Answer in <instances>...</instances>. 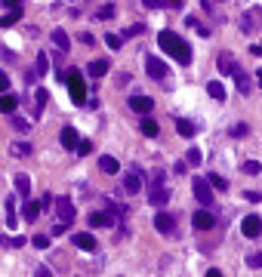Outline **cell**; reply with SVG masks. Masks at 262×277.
<instances>
[{"instance_id":"obj_1","label":"cell","mask_w":262,"mask_h":277,"mask_svg":"<svg viewBox=\"0 0 262 277\" xmlns=\"http://www.w3.org/2000/svg\"><path fill=\"white\" fill-rule=\"evenodd\" d=\"M158 43H161V49L164 52H170L176 62H182V65H188L191 62V46L176 34V31H161L158 34Z\"/></svg>"},{"instance_id":"obj_2","label":"cell","mask_w":262,"mask_h":277,"mask_svg":"<svg viewBox=\"0 0 262 277\" xmlns=\"http://www.w3.org/2000/svg\"><path fill=\"white\" fill-rule=\"evenodd\" d=\"M65 83H68V89H71V99L77 102V105H83V99H86V86H83V77H80V71H65Z\"/></svg>"},{"instance_id":"obj_3","label":"cell","mask_w":262,"mask_h":277,"mask_svg":"<svg viewBox=\"0 0 262 277\" xmlns=\"http://www.w3.org/2000/svg\"><path fill=\"white\" fill-rule=\"evenodd\" d=\"M191 191H195V197H198L204 207H210V204H213V185H210L207 179L195 176V179H191Z\"/></svg>"},{"instance_id":"obj_4","label":"cell","mask_w":262,"mask_h":277,"mask_svg":"<svg viewBox=\"0 0 262 277\" xmlns=\"http://www.w3.org/2000/svg\"><path fill=\"white\" fill-rule=\"evenodd\" d=\"M145 71H148V77H154V80H164L170 71H167V65L158 59V56H145Z\"/></svg>"},{"instance_id":"obj_5","label":"cell","mask_w":262,"mask_h":277,"mask_svg":"<svg viewBox=\"0 0 262 277\" xmlns=\"http://www.w3.org/2000/svg\"><path fill=\"white\" fill-rule=\"evenodd\" d=\"M56 213H59V222H74V204L68 197H56Z\"/></svg>"},{"instance_id":"obj_6","label":"cell","mask_w":262,"mask_h":277,"mask_svg":"<svg viewBox=\"0 0 262 277\" xmlns=\"http://www.w3.org/2000/svg\"><path fill=\"white\" fill-rule=\"evenodd\" d=\"M142 185H145V179H142V173H139V170H133V173H127V176H124V188H127L130 194H139V191H142Z\"/></svg>"},{"instance_id":"obj_7","label":"cell","mask_w":262,"mask_h":277,"mask_svg":"<svg viewBox=\"0 0 262 277\" xmlns=\"http://www.w3.org/2000/svg\"><path fill=\"white\" fill-rule=\"evenodd\" d=\"M241 231H244V237H259L262 219H259V216H247V219L241 222Z\"/></svg>"},{"instance_id":"obj_8","label":"cell","mask_w":262,"mask_h":277,"mask_svg":"<svg viewBox=\"0 0 262 277\" xmlns=\"http://www.w3.org/2000/svg\"><path fill=\"white\" fill-rule=\"evenodd\" d=\"M71 244H74V247H80V250H86V253H93V250H96V237H93L90 231L74 234V237H71Z\"/></svg>"},{"instance_id":"obj_9","label":"cell","mask_w":262,"mask_h":277,"mask_svg":"<svg viewBox=\"0 0 262 277\" xmlns=\"http://www.w3.org/2000/svg\"><path fill=\"white\" fill-rule=\"evenodd\" d=\"M191 222H195V228H201V231H207V228H213V213H207V210H198L195 216H191Z\"/></svg>"},{"instance_id":"obj_10","label":"cell","mask_w":262,"mask_h":277,"mask_svg":"<svg viewBox=\"0 0 262 277\" xmlns=\"http://www.w3.org/2000/svg\"><path fill=\"white\" fill-rule=\"evenodd\" d=\"M130 108H133V111L148 114V111L154 108V99H148V96H133V99H130Z\"/></svg>"},{"instance_id":"obj_11","label":"cell","mask_w":262,"mask_h":277,"mask_svg":"<svg viewBox=\"0 0 262 277\" xmlns=\"http://www.w3.org/2000/svg\"><path fill=\"white\" fill-rule=\"evenodd\" d=\"M59 142H62L65 148H77V142H80V139H77V130H74V126H62Z\"/></svg>"},{"instance_id":"obj_12","label":"cell","mask_w":262,"mask_h":277,"mask_svg":"<svg viewBox=\"0 0 262 277\" xmlns=\"http://www.w3.org/2000/svg\"><path fill=\"white\" fill-rule=\"evenodd\" d=\"M99 170L108 173V176H114V173H120V163H117L111 154H102V157H99Z\"/></svg>"},{"instance_id":"obj_13","label":"cell","mask_w":262,"mask_h":277,"mask_svg":"<svg viewBox=\"0 0 262 277\" xmlns=\"http://www.w3.org/2000/svg\"><path fill=\"white\" fill-rule=\"evenodd\" d=\"M148 200H151L154 207H164V204L170 200V191H167L164 185H158V188H151V194H148Z\"/></svg>"},{"instance_id":"obj_14","label":"cell","mask_w":262,"mask_h":277,"mask_svg":"<svg viewBox=\"0 0 262 277\" xmlns=\"http://www.w3.org/2000/svg\"><path fill=\"white\" fill-rule=\"evenodd\" d=\"M154 228H158L161 234H170V231H173V216H170V213H158Z\"/></svg>"},{"instance_id":"obj_15","label":"cell","mask_w":262,"mask_h":277,"mask_svg":"<svg viewBox=\"0 0 262 277\" xmlns=\"http://www.w3.org/2000/svg\"><path fill=\"white\" fill-rule=\"evenodd\" d=\"M111 222H114L111 213H93V216H90V225H93V228H108Z\"/></svg>"},{"instance_id":"obj_16","label":"cell","mask_w":262,"mask_h":277,"mask_svg":"<svg viewBox=\"0 0 262 277\" xmlns=\"http://www.w3.org/2000/svg\"><path fill=\"white\" fill-rule=\"evenodd\" d=\"M105 74H108V59L90 62V77H105Z\"/></svg>"},{"instance_id":"obj_17","label":"cell","mask_w":262,"mask_h":277,"mask_svg":"<svg viewBox=\"0 0 262 277\" xmlns=\"http://www.w3.org/2000/svg\"><path fill=\"white\" fill-rule=\"evenodd\" d=\"M207 93H210V99H216V102H225V86H222L219 80H210V83H207Z\"/></svg>"},{"instance_id":"obj_18","label":"cell","mask_w":262,"mask_h":277,"mask_svg":"<svg viewBox=\"0 0 262 277\" xmlns=\"http://www.w3.org/2000/svg\"><path fill=\"white\" fill-rule=\"evenodd\" d=\"M15 191H19V197H28L31 194V182H28L25 173H15Z\"/></svg>"},{"instance_id":"obj_19","label":"cell","mask_w":262,"mask_h":277,"mask_svg":"<svg viewBox=\"0 0 262 277\" xmlns=\"http://www.w3.org/2000/svg\"><path fill=\"white\" fill-rule=\"evenodd\" d=\"M22 213H25V219H28V222H34V219H37V216L43 213V204H37V200H28Z\"/></svg>"},{"instance_id":"obj_20","label":"cell","mask_w":262,"mask_h":277,"mask_svg":"<svg viewBox=\"0 0 262 277\" xmlns=\"http://www.w3.org/2000/svg\"><path fill=\"white\" fill-rule=\"evenodd\" d=\"M235 68H238V65H235L232 52H222V56H219V71H222V74H235Z\"/></svg>"},{"instance_id":"obj_21","label":"cell","mask_w":262,"mask_h":277,"mask_svg":"<svg viewBox=\"0 0 262 277\" xmlns=\"http://www.w3.org/2000/svg\"><path fill=\"white\" fill-rule=\"evenodd\" d=\"M232 77H235V83H238V89H241V93L247 96V93H250V77H247V74H244L241 68H235V74H232Z\"/></svg>"},{"instance_id":"obj_22","label":"cell","mask_w":262,"mask_h":277,"mask_svg":"<svg viewBox=\"0 0 262 277\" xmlns=\"http://www.w3.org/2000/svg\"><path fill=\"white\" fill-rule=\"evenodd\" d=\"M53 43H56L59 49H68V46H71V37H68L62 28H56V31H53Z\"/></svg>"},{"instance_id":"obj_23","label":"cell","mask_w":262,"mask_h":277,"mask_svg":"<svg viewBox=\"0 0 262 277\" xmlns=\"http://www.w3.org/2000/svg\"><path fill=\"white\" fill-rule=\"evenodd\" d=\"M139 130H142V136H148V139H154V136H158V120H151V117H145V120L139 123Z\"/></svg>"},{"instance_id":"obj_24","label":"cell","mask_w":262,"mask_h":277,"mask_svg":"<svg viewBox=\"0 0 262 277\" xmlns=\"http://www.w3.org/2000/svg\"><path fill=\"white\" fill-rule=\"evenodd\" d=\"M176 130H179V136H182V139H191V136L198 133V126H195L191 120H179V123H176Z\"/></svg>"},{"instance_id":"obj_25","label":"cell","mask_w":262,"mask_h":277,"mask_svg":"<svg viewBox=\"0 0 262 277\" xmlns=\"http://www.w3.org/2000/svg\"><path fill=\"white\" fill-rule=\"evenodd\" d=\"M15 105H19V99H15V96H9V93H3V96H0V111H3V114L15 111Z\"/></svg>"},{"instance_id":"obj_26","label":"cell","mask_w":262,"mask_h":277,"mask_svg":"<svg viewBox=\"0 0 262 277\" xmlns=\"http://www.w3.org/2000/svg\"><path fill=\"white\" fill-rule=\"evenodd\" d=\"M28 154H31L28 142H12V157H28Z\"/></svg>"},{"instance_id":"obj_27","label":"cell","mask_w":262,"mask_h":277,"mask_svg":"<svg viewBox=\"0 0 262 277\" xmlns=\"http://www.w3.org/2000/svg\"><path fill=\"white\" fill-rule=\"evenodd\" d=\"M207 182H210L216 191H225V188H229V182H225L222 176H216V173H210V176H207Z\"/></svg>"},{"instance_id":"obj_28","label":"cell","mask_w":262,"mask_h":277,"mask_svg":"<svg viewBox=\"0 0 262 277\" xmlns=\"http://www.w3.org/2000/svg\"><path fill=\"white\" fill-rule=\"evenodd\" d=\"M6 225L15 228V200H12V197L6 200Z\"/></svg>"},{"instance_id":"obj_29","label":"cell","mask_w":262,"mask_h":277,"mask_svg":"<svg viewBox=\"0 0 262 277\" xmlns=\"http://www.w3.org/2000/svg\"><path fill=\"white\" fill-rule=\"evenodd\" d=\"M22 15V9H9V15H3L0 19V28H9V25H15V19Z\"/></svg>"},{"instance_id":"obj_30","label":"cell","mask_w":262,"mask_h":277,"mask_svg":"<svg viewBox=\"0 0 262 277\" xmlns=\"http://www.w3.org/2000/svg\"><path fill=\"white\" fill-rule=\"evenodd\" d=\"M46 71H49V56L40 52V56H37V74H46Z\"/></svg>"},{"instance_id":"obj_31","label":"cell","mask_w":262,"mask_h":277,"mask_svg":"<svg viewBox=\"0 0 262 277\" xmlns=\"http://www.w3.org/2000/svg\"><path fill=\"white\" fill-rule=\"evenodd\" d=\"M0 244H3V247H25V237H22V234H15V237H0Z\"/></svg>"},{"instance_id":"obj_32","label":"cell","mask_w":262,"mask_h":277,"mask_svg":"<svg viewBox=\"0 0 262 277\" xmlns=\"http://www.w3.org/2000/svg\"><path fill=\"white\" fill-rule=\"evenodd\" d=\"M244 173H247V176H259V173H262V163H256V160H247V163H244Z\"/></svg>"},{"instance_id":"obj_33","label":"cell","mask_w":262,"mask_h":277,"mask_svg":"<svg viewBox=\"0 0 262 277\" xmlns=\"http://www.w3.org/2000/svg\"><path fill=\"white\" fill-rule=\"evenodd\" d=\"M9 123H12V126H15V130H19V133H28V130H31V123H28V120H25V117H12V120H9Z\"/></svg>"},{"instance_id":"obj_34","label":"cell","mask_w":262,"mask_h":277,"mask_svg":"<svg viewBox=\"0 0 262 277\" xmlns=\"http://www.w3.org/2000/svg\"><path fill=\"white\" fill-rule=\"evenodd\" d=\"M74 151H77L80 157H86V154L93 151V142H90V139H83V142H77V148H74Z\"/></svg>"},{"instance_id":"obj_35","label":"cell","mask_w":262,"mask_h":277,"mask_svg":"<svg viewBox=\"0 0 262 277\" xmlns=\"http://www.w3.org/2000/svg\"><path fill=\"white\" fill-rule=\"evenodd\" d=\"M105 43H108V49H120L124 37H117V34H108V37H105Z\"/></svg>"},{"instance_id":"obj_36","label":"cell","mask_w":262,"mask_h":277,"mask_svg":"<svg viewBox=\"0 0 262 277\" xmlns=\"http://www.w3.org/2000/svg\"><path fill=\"white\" fill-rule=\"evenodd\" d=\"M34 99H37V111H43V105H46L49 93H46V89H37V96H34Z\"/></svg>"},{"instance_id":"obj_37","label":"cell","mask_w":262,"mask_h":277,"mask_svg":"<svg viewBox=\"0 0 262 277\" xmlns=\"http://www.w3.org/2000/svg\"><path fill=\"white\" fill-rule=\"evenodd\" d=\"M201 163V151L198 148H188V167H198Z\"/></svg>"},{"instance_id":"obj_38","label":"cell","mask_w":262,"mask_h":277,"mask_svg":"<svg viewBox=\"0 0 262 277\" xmlns=\"http://www.w3.org/2000/svg\"><path fill=\"white\" fill-rule=\"evenodd\" d=\"M31 244H34L37 250H46V247H49V237H43V234H37V237H34Z\"/></svg>"},{"instance_id":"obj_39","label":"cell","mask_w":262,"mask_h":277,"mask_svg":"<svg viewBox=\"0 0 262 277\" xmlns=\"http://www.w3.org/2000/svg\"><path fill=\"white\" fill-rule=\"evenodd\" d=\"M247 265H250V268H262V253L250 256V259H247Z\"/></svg>"},{"instance_id":"obj_40","label":"cell","mask_w":262,"mask_h":277,"mask_svg":"<svg viewBox=\"0 0 262 277\" xmlns=\"http://www.w3.org/2000/svg\"><path fill=\"white\" fill-rule=\"evenodd\" d=\"M229 133H232V136H244V133H247V126H244V123H235Z\"/></svg>"},{"instance_id":"obj_41","label":"cell","mask_w":262,"mask_h":277,"mask_svg":"<svg viewBox=\"0 0 262 277\" xmlns=\"http://www.w3.org/2000/svg\"><path fill=\"white\" fill-rule=\"evenodd\" d=\"M158 185H164V173H161V170L151 176V188H158Z\"/></svg>"},{"instance_id":"obj_42","label":"cell","mask_w":262,"mask_h":277,"mask_svg":"<svg viewBox=\"0 0 262 277\" xmlns=\"http://www.w3.org/2000/svg\"><path fill=\"white\" fill-rule=\"evenodd\" d=\"M145 31V25H133V28H127V37H133V34H142Z\"/></svg>"},{"instance_id":"obj_43","label":"cell","mask_w":262,"mask_h":277,"mask_svg":"<svg viewBox=\"0 0 262 277\" xmlns=\"http://www.w3.org/2000/svg\"><path fill=\"white\" fill-rule=\"evenodd\" d=\"M244 197H247V200H250V204H259V200H262V194H256V191H247V194H244Z\"/></svg>"},{"instance_id":"obj_44","label":"cell","mask_w":262,"mask_h":277,"mask_svg":"<svg viewBox=\"0 0 262 277\" xmlns=\"http://www.w3.org/2000/svg\"><path fill=\"white\" fill-rule=\"evenodd\" d=\"M99 15H102V19H108V15H114V6H102V9H99Z\"/></svg>"},{"instance_id":"obj_45","label":"cell","mask_w":262,"mask_h":277,"mask_svg":"<svg viewBox=\"0 0 262 277\" xmlns=\"http://www.w3.org/2000/svg\"><path fill=\"white\" fill-rule=\"evenodd\" d=\"M3 3H6L9 9H22V0H3Z\"/></svg>"},{"instance_id":"obj_46","label":"cell","mask_w":262,"mask_h":277,"mask_svg":"<svg viewBox=\"0 0 262 277\" xmlns=\"http://www.w3.org/2000/svg\"><path fill=\"white\" fill-rule=\"evenodd\" d=\"M34 274H37V277H49V274H53V271H49V268H43V265H40V268H37V271H34Z\"/></svg>"},{"instance_id":"obj_47","label":"cell","mask_w":262,"mask_h":277,"mask_svg":"<svg viewBox=\"0 0 262 277\" xmlns=\"http://www.w3.org/2000/svg\"><path fill=\"white\" fill-rule=\"evenodd\" d=\"M6 86H9V80H6V77H3V74H0V93H3V89H6Z\"/></svg>"},{"instance_id":"obj_48","label":"cell","mask_w":262,"mask_h":277,"mask_svg":"<svg viewBox=\"0 0 262 277\" xmlns=\"http://www.w3.org/2000/svg\"><path fill=\"white\" fill-rule=\"evenodd\" d=\"M256 83H259V86H262V68H259V71H256Z\"/></svg>"}]
</instances>
